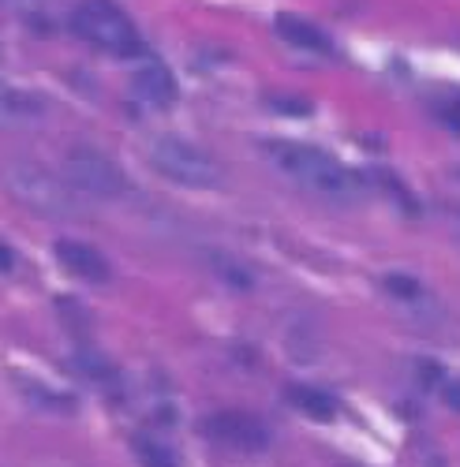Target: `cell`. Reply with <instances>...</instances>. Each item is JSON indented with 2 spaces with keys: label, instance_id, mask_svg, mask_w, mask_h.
<instances>
[{
  "label": "cell",
  "instance_id": "cell-6",
  "mask_svg": "<svg viewBox=\"0 0 460 467\" xmlns=\"http://www.w3.org/2000/svg\"><path fill=\"white\" fill-rule=\"evenodd\" d=\"M203 431L217 441V445H228V449H240V452H258L270 445V434L266 426L247 415V411H217L203 422Z\"/></svg>",
  "mask_w": 460,
  "mask_h": 467
},
{
  "label": "cell",
  "instance_id": "cell-1",
  "mask_svg": "<svg viewBox=\"0 0 460 467\" xmlns=\"http://www.w3.org/2000/svg\"><path fill=\"white\" fill-rule=\"evenodd\" d=\"M266 158L274 161V169L281 176H288L292 183L322 194V199L349 202V199H360V191H363V180L349 165H340L337 158H329V153H322L315 146H303V142H266Z\"/></svg>",
  "mask_w": 460,
  "mask_h": 467
},
{
  "label": "cell",
  "instance_id": "cell-5",
  "mask_svg": "<svg viewBox=\"0 0 460 467\" xmlns=\"http://www.w3.org/2000/svg\"><path fill=\"white\" fill-rule=\"evenodd\" d=\"M150 161L165 180L195 187V191H210L221 183V165L210 158L206 150H199L195 142H187L180 135H162L150 146Z\"/></svg>",
  "mask_w": 460,
  "mask_h": 467
},
{
  "label": "cell",
  "instance_id": "cell-9",
  "mask_svg": "<svg viewBox=\"0 0 460 467\" xmlns=\"http://www.w3.org/2000/svg\"><path fill=\"white\" fill-rule=\"evenodd\" d=\"M131 90H135V98H142L146 105H158V109H165V105H172L176 101V79H172V71L169 67H162V64H146V67H139L135 71V79H131Z\"/></svg>",
  "mask_w": 460,
  "mask_h": 467
},
{
  "label": "cell",
  "instance_id": "cell-8",
  "mask_svg": "<svg viewBox=\"0 0 460 467\" xmlns=\"http://www.w3.org/2000/svg\"><path fill=\"white\" fill-rule=\"evenodd\" d=\"M277 34L285 37V42L292 46V49H303V53H322V57H329L333 53V37L322 30V26H315L311 19H299V16H277Z\"/></svg>",
  "mask_w": 460,
  "mask_h": 467
},
{
  "label": "cell",
  "instance_id": "cell-14",
  "mask_svg": "<svg viewBox=\"0 0 460 467\" xmlns=\"http://www.w3.org/2000/svg\"><path fill=\"white\" fill-rule=\"evenodd\" d=\"M382 285H386V292H390V296H397V299H415V296H419V281H415V277L390 274V277L382 281Z\"/></svg>",
  "mask_w": 460,
  "mask_h": 467
},
{
  "label": "cell",
  "instance_id": "cell-3",
  "mask_svg": "<svg viewBox=\"0 0 460 467\" xmlns=\"http://www.w3.org/2000/svg\"><path fill=\"white\" fill-rule=\"evenodd\" d=\"M5 187L12 199L42 217H68L75 213V191L64 183V176H53L49 169L34 161H16L5 169Z\"/></svg>",
  "mask_w": 460,
  "mask_h": 467
},
{
  "label": "cell",
  "instance_id": "cell-11",
  "mask_svg": "<svg viewBox=\"0 0 460 467\" xmlns=\"http://www.w3.org/2000/svg\"><path fill=\"white\" fill-rule=\"evenodd\" d=\"M288 400L292 408H299L307 419L315 422H333L337 419V400L322 389H311V385H288Z\"/></svg>",
  "mask_w": 460,
  "mask_h": 467
},
{
  "label": "cell",
  "instance_id": "cell-13",
  "mask_svg": "<svg viewBox=\"0 0 460 467\" xmlns=\"http://www.w3.org/2000/svg\"><path fill=\"white\" fill-rule=\"evenodd\" d=\"M135 456L142 467H176L172 452L165 445H158L153 438H135Z\"/></svg>",
  "mask_w": 460,
  "mask_h": 467
},
{
  "label": "cell",
  "instance_id": "cell-17",
  "mask_svg": "<svg viewBox=\"0 0 460 467\" xmlns=\"http://www.w3.org/2000/svg\"><path fill=\"white\" fill-rule=\"evenodd\" d=\"M12 265H16V254H12V247H5V244H0V274H8Z\"/></svg>",
  "mask_w": 460,
  "mask_h": 467
},
{
  "label": "cell",
  "instance_id": "cell-2",
  "mask_svg": "<svg viewBox=\"0 0 460 467\" xmlns=\"http://www.w3.org/2000/svg\"><path fill=\"white\" fill-rule=\"evenodd\" d=\"M68 26L75 37H83V42L112 57H139L146 49L135 34V23L117 0H75L68 12Z\"/></svg>",
  "mask_w": 460,
  "mask_h": 467
},
{
  "label": "cell",
  "instance_id": "cell-15",
  "mask_svg": "<svg viewBox=\"0 0 460 467\" xmlns=\"http://www.w3.org/2000/svg\"><path fill=\"white\" fill-rule=\"evenodd\" d=\"M442 120H445L449 128H456V131H460V98H456V101H449V105L442 109Z\"/></svg>",
  "mask_w": 460,
  "mask_h": 467
},
{
  "label": "cell",
  "instance_id": "cell-16",
  "mask_svg": "<svg viewBox=\"0 0 460 467\" xmlns=\"http://www.w3.org/2000/svg\"><path fill=\"white\" fill-rule=\"evenodd\" d=\"M442 397H445V404H449V408L460 415V381H449V385L442 389Z\"/></svg>",
  "mask_w": 460,
  "mask_h": 467
},
{
  "label": "cell",
  "instance_id": "cell-4",
  "mask_svg": "<svg viewBox=\"0 0 460 467\" xmlns=\"http://www.w3.org/2000/svg\"><path fill=\"white\" fill-rule=\"evenodd\" d=\"M60 176L75 194H87V199H98V202H112V199H124L128 194L124 169L112 158H105L101 150H94V146L68 150V158L60 165Z\"/></svg>",
  "mask_w": 460,
  "mask_h": 467
},
{
  "label": "cell",
  "instance_id": "cell-12",
  "mask_svg": "<svg viewBox=\"0 0 460 467\" xmlns=\"http://www.w3.org/2000/svg\"><path fill=\"white\" fill-rule=\"evenodd\" d=\"M210 265H214V274L228 285V288H236V292H251V274L240 265V262H233V258H225V254H210Z\"/></svg>",
  "mask_w": 460,
  "mask_h": 467
},
{
  "label": "cell",
  "instance_id": "cell-10",
  "mask_svg": "<svg viewBox=\"0 0 460 467\" xmlns=\"http://www.w3.org/2000/svg\"><path fill=\"white\" fill-rule=\"evenodd\" d=\"M34 116H42V101L0 79V128H19V124L34 120Z\"/></svg>",
  "mask_w": 460,
  "mask_h": 467
},
{
  "label": "cell",
  "instance_id": "cell-7",
  "mask_svg": "<svg viewBox=\"0 0 460 467\" xmlns=\"http://www.w3.org/2000/svg\"><path fill=\"white\" fill-rule=\"evenodd\" d=\"M53 251H57L60 265L68 269L71 277H79L87 285H105L109 281V262H105V254L98 247H90L83 240H57Z\"/></svg>",
  "mask_w": 460,
  "mask_h": 467
}]
</instances>
